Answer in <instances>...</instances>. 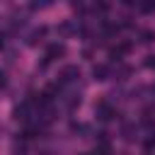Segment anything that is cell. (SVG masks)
Listing matches in <instances>:
<instances>
[{
    "mask_svg": "<svg viewBox=\"0 0 155 155\" xmlns=\"http://www.w3.org/2000/svg\"><path fill=\"white\" fill-rule=\"evenodd\" d=\"M150 92H153V97H155V85H153V90H150Z\"/></svg>",
    "mask_w": 155,
    "mask_h": 155,
    "instance_id": "obj_19",
    "label": "cell"
},
{
    "mask_svg": "<svg viewBox=\"0 0 155 155\" xmlns=\"http://www.w3.org/2000/svg\"><path fill=\"white\" fill-rule=\"evenodd\" d=\"M46 31H48V29H46L44 24H41V27H36V29H34V31L27 36V44H29V46H36V44H39V41L46 36Z\"/></svg>",
    "mask_w": 155,
    "mask_h": 155,
    "instance_id": "obj_8",
    "label": "cell"
},
{
    "mask_svg": "<svg viewBox=\"0 0 155 155\" xmlns=\"http://www.w3.org/2000/svg\"><path fill=\"white\" fill-rule=\"evenodd\" d=\"M138 41L140 44H153L155 41V31L153 29H140L138 31Z\"/></svg>",
    "mask_w": 155,
    "mask_h": 155,
    "instance_id": "obj_11",
    "label": "cell"
},
{
    "mask_svg": "<svg viewBox=\"0 0 155 155\" xmlns=\"http://www.w3.org/2000/svg\"><path fill=\"white\" fill-rule=\"evenodd\" d=\"M2 46H5V41H2V36H0V51H2Z\"/></svg>",
    "mask_w": 155,
    "mask_h": 155,
    "instance_id": "obj_17",
    "label": "cell"
},
{
    "mask_svg": "<svg viewBox=\"0 0 155 155\" xmlns=\"http://www.w3.org/2000/svg\"><path fill=\"white\" fill-rule=\"evenodd\" d=\"M80 68L78 65H63L61 68V73H58V80L63 82V85H75L78 80H80Z\"/></svg>",
    "mask_w": 155,
    "mask_h": 155,
    "instance_id": "obj_2",
    "label": "cell"
},
{
    "mask_svg": "<svg viewBox=\"0 0 155 155\" xmlns=\"http://www.w3.org/2000/svg\"><path fill=\"white\" fill-rule=\"evenodd\" d=\"M0 87H5V73H0Z\"/></svg>",
    "mask_w": 155,
    "mask_h": 155,
    "instance_id": "obj_16",
    "label": "cell"
},
{
    "mask_svg": "<svg viewBox=\"0 0 155 155\" xmlns=\"http://www.w3.org/2000/svg\"><path fill=\"white\" fill-rule=\"evenodd\" d=\"M78 29H80V27H78L73 19H63V22L56 27V34H58L61 39H70V36H75V34H78Z\"/></svg>",
    "mask_w": 155,
    "mask_h": 155,
    "instance_id": "obj_4",
    "label": "cell"
},
{
    "mask_svg": "<svg viewBox=\"0 0 155 155\" xmlns=\"http://www.w3.org/2000/svg\"><path fill=\"white\" fill-rule=\"evenodd\" d=\"M143 65H145V68H150V70H155V56H145Z\"/></svg>",
    "mask_w": 155,
    "mask_h": 155,
    "instance_id": "obj_14",
    "label": "cell"
},
{
    "mask_svg": "<svg viewBox=\"0 0 155 155\" xmlns=\"http://www.w3.org/2000/svg\"><path fill=\"white\" fill-rule=\"evenodd\" d=\"M29 7H31V10H44V7H48V2H31Z\"/></svg>",
    "mask_w": 155,
    "mask_h": 155,
    "instance_id": "obj_15",
    "label": "cell"
},
{
    "mask_svg": "<svg viewBox=\"0 0 155 155\" xmlns=\"http://www.w3.org/2000/svg\"><path fill=\"white\" fill-rule=\"evenodd\" d=\"M94 116L99 119V121H111V119H116L119 114L114 111V107H111V102H107V99H102V102H97L94 104Z\"/></svg>",
    "mask_w": 155,
    "mask_h": 155,
    "instance_id": "obj_1",
    "label": "cell"
},
{
    "mask_svg": "<svg viewBox=\"0 0 155 155\" xmlns=\"http://www.w3.org/2000/svg\"><path fill=\"white\" fill-rule=\"evenodd\" d=\"M138 10L140 12H155V2H143V5H138Z\"/></svg>",
    "mask_w": 155,
    "mask_h": 155,
    "instance_id": "obj_13",
    "label": "cell"
},
{
    "mask_svg": "<svg viewBox=\"0 0 155 155\" xmlns=\"http://www.w3.org/2000/svg\"><path fill=\"white\" fill-rule=\"evenodd\" d=\"M31 107H29V102H22V104H17L15 109H12V119L15 121H19V124H31Z\"/></svg>",
    "mask_w": 155,
    "mask_h": 155,
    "instance_id": "obj_3",
    "label": "cell"
},
{
    "mask_svg": "<svg viewBox=\"0 0 155 155\" xmlns=\"http://www.w3.org/2000/svg\"><path fill=\"white\" fill-rule=\"evenodd\" d=\"M65 56V46L63 44H48V48H46V61H58V58H63Z\"/></svg>",
    "mask_w": 155,
    "mask_h": 155,
    "instance_id": "obj_7",
    "label": "cell"
},
{
    "mask_svg": "<svg viewBox=\"0 0 155 155\" xmlns=\"http://www.w3.org/2000/svg\"><path fill=\"white\" fill-rule=\"evenodd\" d=\"M114 73H111V68L107 65V63H97L94 68H92V78L97 80V82H104V80H109Z\"/></svg>",
    "mask_w": 155,
    "mask_h": 155,
    "instance_id": "obj_6",
    "label": "cell"
},
{
    "mask_svg": "<svg viewBox=\"0 0 155 155\" xmlns=\"http://www.w3.org/2000/svg\"><path fill=\"white\" fill-rule=\"evenodd\" d=\"M61 102L65 104V109H68V111H75V109L80 107V102H82V99H80V92H73V90H68V92H65V90H63Z\"/></svg>",
    "mask_w": 155,
    "mask_h": 155,
    "instance_id": "obj_5",
    "label": "cell"
},
{
    "mask_svg": "<svg viewBox=\"0 0 155 155\" xmlns=\"http://www.w3.org/2000/svg\"><path fill=\"white\" fill-rule=\"evenodd\" d=\"M2 133H5V128H2V126H0V136H2Z\"/></svg>",
    "mask_w": 155,
    "mask_h": 155,
    "instance_id": "obj_18",
    "label": "cell"
},
{
    "mask_svg": "<svg viewBox=\"0 0 155 155\" xmlns=\"http://www.w3.org/2000/svg\"><path fill=\"white\" fill-rule=\"evenodd\" d=\"M10 155H27V148H24L22 143H15L12 150H10Z\"/></svg>",
    "mask_w": 155,
    "mask_h": 155,
    "instance_id": "obj_12",
    "label": "cell"
},
{
    "mask_svg": "<svg viewBox=\"0 0 155 155\" xmlns=\"http://www.w3.org/2000/svg\"><path fill=\"white\" fill-rule=\"evenodd\" d=\"M133 70H131V65H124V63H119L116 65V70H114V78L116 80H128V75H131Z\"/></svg>",
    "mask_w": 155,
    "mask_h": 155,
    "instance_id": "obj_10",
    "label": "cell"
},
{
    "mask_svg": "<svg viewBox=\"0 0 155 155\" xmlns=\"http://www.w3.org/2000/svg\"><path fill=\"white\" fill-rule=\"evenodd\" d=\"M136 133H138V128H136V124H124L121 126V136H124V140H133L136 138Z\"/></svg>",
    "mask_w": 155,
    "mask_h": 155,
    "instance_id": "obj_9",
    "label": "cell"
}]
</instances>
